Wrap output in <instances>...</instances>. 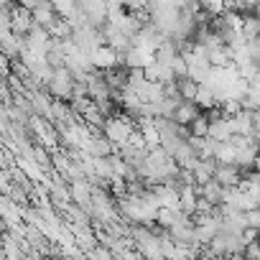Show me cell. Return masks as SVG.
Instances as JSON below:
<instances>
[{
    "mask_svg": "<svg viewBox=\"0 0 260 260\" xmlns=\"http://www.w3.org/2000/svg\"><path fill=\"white\" fill-rule=\"evenodd\" d=\"M133 136H136V130H133V120L130 117H110L107 125H105V138L115 148L117 146H127Z\"/></svg>",
    "mask_w": 260,
    "mask_h": 260,
    "instance_id": "1",
    "label": "cell"
},
{
    "mask_svg": "<svg viewBox=\"0 0 260 260\" xmlns=\"http://www.w3.org/2000/svg\"><path fill=\"white\" fill-rule=\"evenodd\" d=\"M189 136H191V138H209V117H207V112H202V115L189 125Z\"/></svg>",
    "mask_w": 260,
    "mask_h": 260,
    "instance_id": "2",
    "label": "cell"
}]
</instances>
